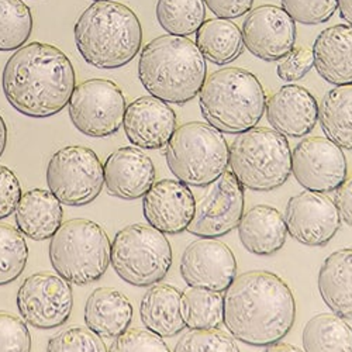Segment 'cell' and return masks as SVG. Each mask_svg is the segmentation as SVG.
<instances>
[{"instance_id": "obj_10", "label": "cell", "mask_w": 352, "mask_h": 352, "mask_svg": "<svg viewBox=\"0 0 352 352\" xmlns=\"http://www.w3.org/2000/svg\"><path fill=\"white\" fill-rule=\"evenodd\" d=\"M45 179L48 190L61 204L72 208L86 206L102 193L103 165L94 150L69 145L51 157Z\"/></svg>"}, {"instance_id": "obj_37", "label": "cell", "mask_w": 352, "mask_h": 352, "mask_svg": "<svg viewBox=\"0 0 352 352\" xmlns=\"http://www.w3.org/2000/svg\"><path fill=\"white\" fill-rule=\"evenodd\" d=\"M280 5L293 21L305 25L327 23L337 12V0H280Z\"/></svg>"}, {"instance_id": "obj_25", "label": "cell", "mask_w": 352, "mask_h": 352, "mask_svg": "<svg viewBox=\"0 0 352 352\" xmlns=\"http://www.w3.org/2000/svg\"><path fill=\"white\" fill-rule=\"evenodd\" d=\"M237 230L243 247L259 256L278 252L287 239L283 216L268 204H258L244 213Z\"/></svg>"}, {"instance_id": "obj_7", "label": "cell", "mask_w": 352, "mask_h": 352, "mask_svg": "<svg viewBox=\"0 0 352 352\" xmlns=\"http://www.w3.org/2000/svg\"><path fill=\"white\" fill-rule=\"evenodd\" d=\"M107 232L89 219H72L51 237L48 255L52 268L69 283L86 286L98 282L110 265Z\"/></svg>"}, {"instance_id": "obj_35", "label": "cell", "mask_w": 352, "mask_h": 352, "mask_svg": "<svg viewBox=\"0 0 352 352\" xmlns=\"http://www.w3.org/2000/svg\"><path fill=\"white\" fill-rule=\"evenodd\" d=\"M173 352H240L230 334L219 329L189 330L181 336Z\"/></svg>"}, {"instance_id": "obj_18", "label": "cell", "mask_w": 352, "mask_h": 352, "mask_svg": "<svg viewBox=\"0 0 352 352\" xmlns=\"http://www.w3.org/2000/svg\"><path fill=\"white\" fill-rule=\"evenodd\" d=\"M195 195L181 181L161 179L142 196V213L148 226L175 236L188 228L195 214Z\"/></svg>"}, {"instance_id": "obj_21", "label": "cell", "mask_w": 352, "mask_h": 352, "mask_svg": "<svg viewBox=\"0 0 352 352\" xmlns=\"http://www.w3.org/2000/svg\"><path fill=\"white\" fill-rule=\"evenodd\" d=\"M107 192L123 200L142 197L155 182L153 160L135 146H122L109 155L103 165Z\"/></svg>"}, {"instance_id": "obj_5", "label": "cell", "mask_w": 352, "mask_h": 352, "mask_svg": "<svg viewBox=\"0 0 352 352\" xmlns=\"http://www.w3.org/2000/svg\"><path fill=\"white\" fill-rule=\"evenodd\" d=\"M267 95L259 79L243 68H221L206 76L199 92L203 120L223 134H240L261 122Z\"/></svg>"}, {"instance_id": "obj_13", "label": "cell", "mask_w": 352, "mask_h": 352, "mask_svg": "<svg viewBox=\"0 0 352 352\" xmlns=\"http://www.w3.org/2000/svg\"><path fill=\"white\" fill-rule=\"evenodd\" d=\"M200 196L195 200V214L188 231L196 237L216 239L237 228L244 214V188L231 170L201 186Z\"/></svg>"}, {"instance_id": "obj_11", "label": "cell", "mask_w": 352, "mask_h": 352, "mask_svg": "<svg viewBox=\"0 0 352 352\" xmlns=\"http://www.w3.org/2000/svg\"><path fill=\"white\" fill-rule=\"evenodd\" d=\"M126 98L114 82L89 79L75 86L68 102L74 127L83 135L103 138L119 131L126 113Z\"/></svg>"}, {"instance_id": "obj_39", "label": "cell", "mask_w": 352, "mask_h": 352, "mask_svg": "<svg viewBox=\"0 0 352 352\" xmlns=\"http://www.w3.org/2000/svg\"><path fill=\"white\" fill-rule=\"evenodd\" d=\"M107 352H170L165 341L148 331L140 329H127L116 337Z\"/></svg>"}, {"instance_id": "obj_26", "label": "cell", "mask_w": 352, "mask_h": 352, "mask_svg": "<svg viewBox=\"0 0 352 352\" xmlns=\"http://www.w3.org/2000/svg\"><path fill=\"white\" fill-rule=\"evenodd\" d=\"M140 317L146 330L170 338L185 329L182 317V293L175 286L155 283L144 293L140 305Z\"/></svg>"}, {"instance_id": "obj_41", "label": "cell", "mask_w": 352, "mask_h": 352, "mask_svg": "<svg viewBox=\"0 0 352 352\" xmlns=\"http://www.w3.org/2000/svg\"><path fill=\"white\" fill-rule=\"evenodd\" d=\"M21 199V185L8 166L0 165V220L14 213Z\"/></svg>"}, {"instance_id": "obj_1", "label": "cell", "mask_w": 352, "mask_h": 352, "mask_svg": "<svg viewBox=\"0 0 352 352\" xmlns=\"http://www.w3.org/2000/svg\"><path fill=\"white\" fill-rule=\"evenodd\" d=\"M223 296V324L232 338L252 346L282 341L296 318L295 296L270 271L236 275Z\"/></svg>"}, {"instance_id": "obj_22", "label": "cell", "mask_w": 352, "mask_h": 352, "mask_svg": "<svg viewBox=\"0 0 352 352\" xmlns=\"http://www.w3.org/2000/svg\"><path fill=\"white\" fill-rule=\"evenodd\" d=\"M317 74L334 86L352 85V27L337 24L322 30L313 44Z\"/></svg>"}, {"instance_id": "obj_47", "label": "cell", "mask_w": 352, "mask_h": 352, "mask_svg": "<svg viewBox=\"0 0 352 352\" xmlns=\"http://www.w3.org/2000/svg\"><path fill=\"white\" fill-rule=\"evenodd\" d=\"M96 2H100V0H96Z\"/></svg>"}, {"instance_id": "obj_24", "label": "cell", "mask_w": 352, "mask_h": 352, "mask_svg": "<svg viewBox=\"0 0 352 352\" xmlns=\"http://www.w3.org/2000/svg\"><path fill=\"white\" fill-rule=\"evenodd\" d=\"M64 210L50 190L30 189L21 195L14 210L17 230L34 241L51 239L61 227Z\"/></svg>"}, {"instance_id": "obj_28", "label": "cell", "mask_w": 352, "mask_h": 352, "mask_svg": "<svg viewBox=\"0 0 352 352\" xmlns=\"http://www.w3.org/2000/svg\"><path fill=\"white\" fill-rule=\"evenodd\" d=\"M195 44L204 60L217 67L236 61L245 48L239 25L226 19L204 20L196 32Z\"/></svg>"}, {"instance_id": "obj_16", "label": "cell", "mask_w": 352, "mask_h": 352, "mask_svg": "<svg viewBox=\"0 0 352 352\" xmlns=\"http://www.w3.org/2000/svg\"><path fill=\"white\" fill-rule=\"evenodd\" d=\"M244 47L267 63L280 61L296 43V23L282 9L262 5L251 9L243 21Z\"/></svg>"}, {"instance_id": "obj_2", "label": "cell", "mask_w": 352, "mask_h": 352, "mask_svg": "<svg viewBox=\"0 0 352 352\" xmlns=\"http://www.w3.org/2000/svg\"><path fill=\"white\" fill-rule=\"evenodd\" d=\"M69 58L51 44L30 43L19 48L2 72V89L10 106L33 119L61 113L75 89Z\"/></svg>"}, {"instance_id": "obj_31", "label": "cell", "mask_w": 352, "mask_h": 352, "mask_svg": "<svg viewBox=\"0 0 352 352\" xmlns=\"http://www.w3.org/2000/svg\"><path fill=\"white\" fill-rule=\"evenodd\" d=\"M155 13L162 30L178 37L196 34L206 20L203 0H158Z\"/></svg>"}, {"instance_id": "obj_30", "label": "cell", "mask_w": 352, "mask_h": 352, "mask_svg": "<svg viewBox=\"0 0 352 352\" xmlns=\"http://www.w3.org/2000/svg\"><path fill=\"white\" fill-rule=\"evenodd\" d=\"M305 352H352V329L334 313L313 316L302 334Z\"/></svg>"}, {"instance_id": "obj_29", "label": "cell", "mask_w": 352, "mask_h": 352, "mask_svg": "<svg viewBox=\"0 0 352 352\" xmlns=\"http://www.w3.org/2000/svg\"><path fill=\"white\" fill-rule=\"evenodd\" d=\"M318 123L326 138L352 150V85L336 86L318 103Z\"/></svg>"}, {"instance_id": "obj_45", "label": "cell", "mask_w": 352, "mask_h": 352, "mask_svg": "<svg viewBox=\"0 0 352 352\" xmlns=\"http://www.w3.org/2000/svg\"><path fill=\"white\" fill-rule=\"evenodd\" d=\"M340 17L352 27V0H337Z\"/></svg>"}, {"instance_id": "obj_43", "label": "cell", "mask_w": 352, "mask_h": 352, "mask_svg": "<svg viewBox=\"0 0 352 352\" xmlns=\"http://www.w3.org/2000/svg\"><path fill=\"white\" fill-rule=\"evenodd\" d=\"M334 192L333 201L338 210L340 219L352 227V176L349 179H345Z\"/></svg>"}, {"instance_id": "obj_42", "label": "cell", "mask_w": 352, "mask_h": 352, "mask_svg": "<svg viewBox=\"0 0 352 352\" xmlns=\"http://www.w3.org/2000/svg\"><path fill=\"white\" fill-rule=\"evenodd\" d=\"M204 6L217 17L232 20L245 16L254 5V0H203Z\"/></svg>"}, {"instance_id": "obj_19", "label": "cell", "mask_w": 352, "mask_h": 352, "mask_svg": "<svg viewBox=\"0 0 352 352\" xmlns=\"http://www.w3.org/2000/svg\"><path fill=\"white\" fill-rule=\"evenodd\" d=\"M123 126L137 148L161 150L176 130V114L168 103L151 95L141 96L126 107Z\"/></svg>"}, {"instance_id": "obj_15", "label": "cell", "mask_w": 352, "mask_h": 352, "mask_svg": "<svg viewBox=\"0 0 352 352\" xmlns=\"http://www.w3.org/2000/svg\"><path fill=\"white\" fill-rule=\"evenodd\" d=\"M283 220L290 237L307 247L329 244L341 226L334 201L324 193L306 189L289 199Z\"/></svg>"}, {"instance_id": "obj_33", "label": "cell", "mask_w": 352, "mask_h": 352, "mask_svg": "<svg viewBox=\"0 0 352 352\" xmlns=\"http://www.w3.org/2000/svg\"><path fill=\"white\" fill-rule=\"evenodd\" d=\"M33 27L32 10L23 0H0V51L9 52L25 45Z\"/></svg>"}, {"instance_id": "obj_27", "label": "cell", "mask_w": 352, "mask_h": 352, "mask_svg": "<svg viewBox=\"0 0 352 352\" xmlns=\"http://www.w3.org/2000/svg\"><path fill=\"white\" fill-rule=\"evenodd\" d=\"M318 293L327 307L342 318H352V247L330 254L317 276Z\"/></svg>"}, {"instance_id": "obj_3", "label": "cell", "mask_w": 352, "mask_h": 352, "mask_svg": "<svg viewBox=\"0 0 352 352\" xmlns=\"http://www.w3.org/2000/svg\"><path fill=\"white\" fill-rule=\"evenodd\" d=\"M206 76V60L186 37L161 36L141 50L138 79L146 92L168 104L193 100Z\"/></svg>"}, {"instance_id": "obj_12", "label": "cell", "mask_w": 352, "mask_h": 352, "mask_svg": "<svg viewBox=\"0 0 352 352\" xmlns=\"http://www.w3.org/2000/svg\"><path fill=\"white\" fill-rule=\"evenodd\" d=\"M16 305L25 324L38 330L64 326L74 309L71 283L60 275L37 272L23 280Z\"/></svg>"}, {"instance_id": "obj_8", "label": "cell", "mask_w": 352, "mask_h": 352, "mask_svg": "<svg viewBox=\"0 0 352 352\" xmlns=\"http://www.w3.org/2000/svg\"><path fill=\"white\" fill-rule=\"evenodd\" d=\"M165 148L169 170L188 186H206L228 168L226 137L200 122L176 127Z\"/></svg>"}, {"instance_id": "obj_44", "label": "cell", "mask_w": 352, "mask_h": 352, "mask_svg": "<svg viewBox=\"0 0 352 352\" xmlns=\"http://www.w3.org/2000/svg\"><path fill=\"white\" fill-rule=\"evenodd\" d=\"M262 352H305V351L300 349V348H298L296 345L289 344V342L278 341V342H274V344L267 345L265 348L262 349Z\"/></svg>"}, {"instance_id": "obj_32", "label": "cell", "mask_w": 352, "mask_h": 352, "mask_svg": "<svg viewBox=\"0 0 352 352\" xmlns=\"http://www.w3.org/2000/svg\"><path fill=\"white\" fill-rule=\"evenodd\" d=\"M182 317L189 330L217 329L223 322V296L219 292L189 286L182 292Z\"/></svg>"}, {"instance_id": "obj_14", "label": "cell", "mask_w": 352, "mask_h": 352, "mask_svg": "<svg viewBox=\"0 0 352 352\" xmlns=\"http://www.w3.org/2000/svg\"><path fill=\"white\" fill-rule=\"evenodd\" d=\"M293 178L306 190L334 192L348 175L342 148L326 137H306L292 154Z\"/></svg>"}, {"instance_id": "obj_9", "label": "cell", "mask_w": 352, "mask_h": 352, "mask_svg": "<svg viewBox=\"0 0 352 352\" xmlns=\"http://www.w3.org/2000/svg\"><path fill=\"white\" fill-rule=\"evenodd\" d=\"M110 263L124 282L148 287L161 282L172 267V247L164 232L146 224H131L114 236Z\"/></svg>"}, {"instance_id": "obj_6", "label": "cell", "mask_w": 352, "mask_h": 352, "mask_svg": "<svg viewBox=\"0 0 352 352\" xmlns=\"http://www.w3.org/2000/svg\"><path fill=\"white\" fill-rule=\"evenodd\" d=\"M228 166L244 189L271 192L292 173V151L285 135L267 127L237 134L228 145Z\"/></svg>"}, {"instance_id": "obj_34", "label": "cell", "mask_w": 352, "mask_h": 352, "mask_svg": "<svg viewBox=\"0 0 352 352\" xmlns=\"http://www.w3.org/2000/svg\"><path fill=\"white\" fill-rule=\"evenodd\" d=\"M28 259L23 234L9 224L0 223V286L20 278Z\"/></svg>"}, {"instance_id": "obj_20", "label": "cell", "mask_w": 352, "mask_h": 352, "mask_svg": "<svg viewBox=\"0 0 352 352\" xmlns=\"http://www.w3.org/2000/svg\"><path fill=\"white\" fill-rule=\"evenodd\" d=\"M265 114L275 131L285 137L302 138L318 123V103L303 86L285 85L267 99Z\"/></svg>"}, {"instance_id": "obj_17", "label": "cell", "mask_w": 352, "mask_h": 352, "mask_svg": "<svg viewBox=\"0 0 352 352\" xmlns=\"http://www.w3.org/2000/svg\"><path fill=\"white\" fill-rule=\"evenodd\" d=\"M179 272L190 287L221 293L237 275V259L226 243L201 237L185 248Z\"/></svg>"}, {"instance_id": "obj_23", "label": "cell", "mask_w": 352, "mask_h": 352, "mask_svg": "<svg viewBox=\"0 0 352 352\" xmlns=\"http://www.w3.org/2000/svg\"><path fill=\"white\" fill-rule=\"evenodd\" d=\"M86 327L100 338H116L123 334L133 321V305L114 287L95 289L85 305Z\"/></svg>"}, {"instance_id": "obj_40", "label": "cell", "mask_w": 352, "mask_h": 352, "mask_svg": "<svg viewBox=\"0 0 352 352\" xmlns=\"http://www.w3.org/2000/svg\"><path fill=\"white\" fill-rule=\"evenodd\" d=\"M314 68L313 51L307 47L293 48L285 58H282L276 74L283 82H296L303 79Z\"/></svg>"}, {"instance_id": "obj_36", "label": "cell", "mask_w": 352, "mask_h": 352, "mask_svg": "<svg viewBox=\"0 0 352 352\" xmlns=\"http://www.w3.org/2000/svg\"><path fill=\"white\" fill-rule=\"evenodd\" d=\"M45 352H107V348L94 331L72 324L50 338Z\"/></svg>"}, {"instance_id": "obj_4", "label": "cell", "mask_w": 352, "mask_h": 352, "mask_svg": "<svg viewBox=\"0 0 352 352\" xmlns=\"http://www.w3.org/2000/svg\"><path fill=\"white\" fill-rule=\"evenodd\" d=\"M74 36L85 63L98 69L126 67L142 45L137 14L113 0H100L87 8L75 24Z\"/></svg>"}, {"instance_id": "obj_46", "label": "cell", "mask_w": 352, "mask_h": 352, "mask_svg": "<svg viewBox=\"0 0 352 352\" xmlns=\"http://www.w3.org/2000/svg\"><path fill=\"white\" fill-rule=\"evenodd\" d=\"M8 145V127L3 120V117L0 116V157L3 155Z\"/></svg>"}, {"instance_id": "obj_38", "label": "cell", "mask_w": 352, "mask_h": 352, "mask_svg": "<svg viewBox=\"0 0 352 352\" xmlns=\"http://www.w3.org/2000/svg\"><path fill=\"white\" fill-rule=\"evenodd\" d=\"M32 334L21 317L0 310V352H32Z\"/></svg>"}]
</instances>
